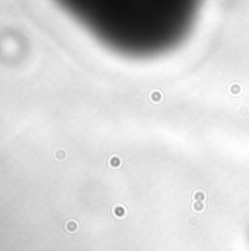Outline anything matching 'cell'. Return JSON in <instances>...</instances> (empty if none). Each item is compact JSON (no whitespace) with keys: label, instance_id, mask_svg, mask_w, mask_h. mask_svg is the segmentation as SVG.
Masks as SVG:
<instances>
[{"label":"cell","instance_id":"6da1fadb","mask_svg":"<svg viewBox=\"0 0 249 251\" xmlns=\"http://www.w3.org/2000/svg\"><path fill=\"white\" fill-rule=\"evenodd\" d=\"M78 226H79V225H78L76 220L71 219V220H67V222H66V225H65V229H66L69 234H73V232H76V231H78Z\"/></svg>","mask_w":249,"mask_h":251},{"label":"cell","instance_id":"7a4b0ae2","mask_svg":"<svg viewBox=\"0 0 249 251\" xmlns=\"http://www.w3.org/2000/svg\"><path fill=\"white\" fill-rule=\"evenodd\" d=\"M54 157H56V160H65L66 159V151L63 150V148H59V150L54 151Z\"/></svg>","mask_w":249,"mask_h":251},{"label":"cell","instance_id":"3957f363","mask_svg":"<svg viewBox=\"0 0 249 251\" xmlns=\"http://www.w3.org/2000/svg\"><path fill=\"white\" fill-rule=\"evenodd\" d=\"M204 198H205V194L202 192V191H196V192H195V200L196 201L204 200Z\"/></svg>","mask_w":249,"mask_h":251},{"label":"cell","instance_id":"277c9868","mask_svg":"<svg viewBox=\"0 0 249 251\" xmlns=\"http://www.w3.org/2000/svg\"><path fill=\"white\" fill-rule=\"evenodd\" d=\"M194 209L196 210V212H201V210L204 209V204H202V203H199V201H195V203H194Z\"/></svg>","mask_w":249,"mask_h":251},{"label":"cell","instance_id":"5b68a950","mask_svg":"<svg viewBox=\"0 0 249 251\" xmlns=\"http://www.w3.org/2000/svg\"><path fill=\"white\" fill-rule=\"evenodd\" d=\"M111 166H116V165H120V159L117 157H111V162H110Z\"/></svg>","mask_w":249,"mask_h":251}]
</instances>
